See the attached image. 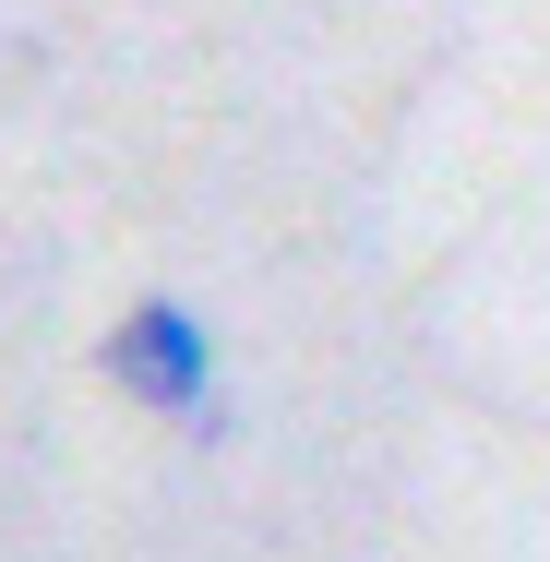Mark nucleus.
Here are the masks:
<instances>
[{"label": "nucleus", "mask_w": 550, "mask_h": 562, "mask_svg": "<svg viewBox=\"0 0 550 562\" xmlns=\"http://www.w3.org/2000/svg\"><path fill=\"white\" fill-rule=\"evenodd\" d=\"M109 383L132 407H156V419L216 431V324L192 300H132L109 324Z\"/></svg>", "instance_id": "nucleus-1"}]
</instances>
